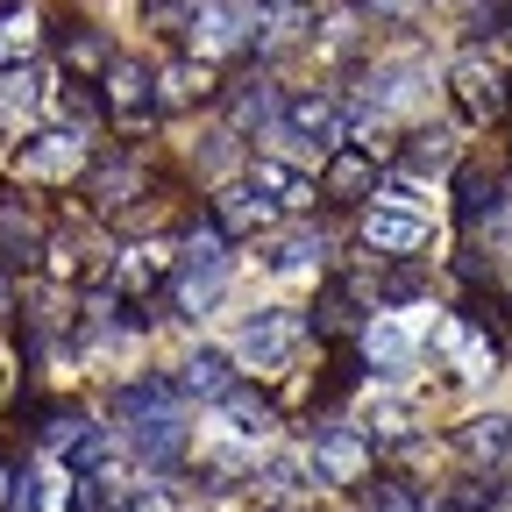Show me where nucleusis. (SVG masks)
Returning <instances> with one entry per match:
<instances>
[{
	"mask_svg": "<svg viewBox=\"0 0 512 512\" xmlns=\"http://www.w3.org/2000/svg\"><path fill=\"white\" fill-rule=\"evenodd\" d=\"M249 29H264V0H192L185 8V43L192 57H228L249 43Z\"/></svg>",
	"mask_w": 512,
	"mask_h": 512,
	"instance_id": "f257e3e1",
	"label": "nucleus"
},
{
	"mask_svg": "<svg viewBox=\"0 0 512 512\" xmlns=\"http://www.w3.org/2000/svg\"><path fill=\"white\" fill-rule=\"evenodd\" d=\"M15 171L29 185H72L93 171V143H86V128H36V136L15 150Z\"/></svg>",
	"mask_w": 512,
	"mask_h": 512,
	"instance_id": "f03ea898",
	"label": "nucleus"
},
{
	"mask_svg": "<svg viewBox=\"0 0 512 512\" xmlns=\"http://www.w3.org/2000/svg\"><path fill=\"white\" fill-rule=\"evenodd\" d=\"M448 93H456L463 121H505V107H512L505 64H491L484 50H463V57H456V72H448Z\"/></svg>",
	"mask_w": 512,
	"mask_h": 512,
	"instance_id": "7ed1b4c3",
	"label": "nucleus"
},
{
	"mask_svg": "<svg viewBox=\"0 0 512 512\" xmlns=\"http://www.w3.org/2000/svg\"><path fill=\"white\" fill-rule=\"evenodd\" d=\"M299 342H306V320H299L292 306H271V313H256L249 328H242L235 356H242V363H256V370H278Z\"/></svg>",
	"mask_w": 512,
	"mask_h": 512,
	"instance_id": "20e7f679",
	"label": "nucleus"
},
{
	"mask_svg": "<svg viewBox=\"0 0 512 512\" xmlns=\"http://www.w3.org/2000/svg\"><path fill=\"white\" fill-rule=\"evenodd\" d=\"M434 356L456 370V377H491L498 370V342L484 335V320H463V313L434 328Z\"/></svg>",
	"mask_w": 512,
	"mask_h": 512,
	"instance_id": "39448f33",
	"label": "nucleus"
},
{
	"mask_svg": "<svg viewBox=\"0 0 512 512\" xmlns=\"http://www.w3.org/2000/svg\"><path fill=\"white\" fill-rule=\"evenodd\" d=\"M313 477L363 484L370 477V434H356V427H313Z\"/></svg>",
	"mask_w": 512,
	"mask_h": 512,
	"instance_id": "423d86ee",
	"label": "nucleus"
},
{
	"mask_svg": "<svg viewBox=\"0 0 512 512\" xmlns=\"http://www.w3.org/2000/svg\"><path fill=\"white\" fill-rule=\"evenodd\" d=\"M100 100H107V121H114V128H143V121L157 114V79L143 72V64H107Z\"/></svg>",
	"mask_w": 512,
	"mask_h": 512,
	"instance_id": "0eeeda50",
	"label": "nucleus"
},
{
	"mask_svg": "<svg viewBox=\"0 0 512 512\" xmlns=\"http://www.w3.org/2000/svg\"><path fill=\"white\" fill-rule=\"evenodd\" d=\"M370 192H377V157H370V150H328V171H320V200L356 207V200H370Z\"/></svg>",
	"mask_w": 512,
	"mask_h": 512,
	"instance_id": "6e6552de",
	"label": "nucleus"
},
{
	"mask_svg": "<svg viewBox=\"0 0 512 512\" xmlns=\"http://www.w3.org/2000/svg\"><path fill=\"white\" fill-rule=\"evenodd\" d=\"M285 128H292L299 143L342 150V107H335L328 93H299V100H285Z\"/></svg>",
	"mask_w": 512,
	"mask_h": 512,
	"instance_id": "1a4fd4ad",
	"label": "nucleus"
},
{
	"mask_svg": "<svg viewBox=\"0 0 512 512\" xmlns=\"http://www.w3.org/2000/svg\"><path fill=\"white\" fill-rule=\"evenodd\" d=\"M36 50H43V22H36V8H29V0H8V8H0V72L29 64Z\"/></svg>",
	"mask_w": 512,
	"mask_h": 512,
	"instance_id": "9d476101",
	"label": "nucleus"
},
{
	"mask_svg": "<svg viewBox=\"0 0 512 512\" xmlns=\"http://www.w3.org/2000/svg\"><path fill=\"white\" fill-rule=\"evenodd\" d=\"M505 214V185L491 178V171H456V221L463 228H484V221H498Z\"/></svg>",
	"mask_w": 512,
	"mask_h": 512,
	"instance_id": "9b49d317",
	"label": "nucleus"
},
{
	"mask_svg": "<svg viewBox=\"0 0 512 512\" xmlns=\"http://www.w3.org/2000/svg\"><path fill=\"white\" fill-rule=\"evenodd\" d=\"M214 221H221V235H256V228H271V200L256 185H221L214 192Z\"/></svg>",
	"mask_w": 512,
	"mask_h": 512,
	"instance_id": "f8f14e48",
	"label": "nucleus"
},
{
	"mask_svg": "<svg viewBox=\"0 0 512 512\" xmlns=\"http://www.w3.org/2000/svg\"><path fill=\"white\" fill-rule=\"evenodd\" d=\"M363 242L406 256V249H427V221H413V214H399V207H370V214H363Z\"/></svg>",
	"mask_w": 512,
	"mask_h": 512,
	"instance_id": "ddd939ff",
	"label": "nucleus"
},
{
	"mask_svg": "<svg viewBox=\"0 0 512 512\" xmlns=\"http://www.w3.org/2000/svg\"><path fill=\"white\" fill-rule=\"evenodd\" d=\"M136 456H143L150 470H171V463L185 456V420H178V413H150V420H136Z\"/></svg>",
	"mask_w": 512,
	"mask_h": 512,
	"instance_id": "4468645a",
	"label": "nucleus"
},
{
	"mask_svg": "<svg viewBox=\"0 0 512 512\" xmlns=\"http://www.w3.org/2000/svg\"><path fill=\"white\" fill-rule=\"evenodd\" d=\"M178 392H185V384H171V377H136V384H121V392H114V413H121V420L178 413Z\"/></svg>",
	"mask_w": 512,
	"mask_h": 512,
	"instance_id": "2eb2a0df",
	"label": "nucleus"
},
{
	"mask_svg": "<svg viewBox=\"0 0 512 512\" xmlns=\"http://www.w3.org/2000/svg\"><path fill=\"white\" fill-rule=\"evenodd\" d=\"M249 185H256V192H264V200H271V207H285V214H299V207H313V185H306V178H299L292 164H271V157H264V164H249Z\"/></svg>",
	"mask_w": 512,
	"mask_h": 512,
	"instance_id": "dca6fc26",
	"label": "nucleus"
},
{
	"mask_svg": "<svg viewBox=\"0 0 512 512\" xmlns=\"http://www.w3.org/2000/svg\"><path fill=\"white\" fill-rule=\"evenodd\" d=\"M178 384H185L192 399H228V392H235V370H228V356H221V349H192Z\"/></svg>",
	"mask_w": 512,
	"mask_h": 512,
	"instance_id": "f3484780",
	"label": "nucleus"
},
{
	"mask_svg": "<svg viewBox=\"0 0 512 512\" xmlns=\"http://www.w3.org/2000/svg\"><path fill=\"white\" fill-rule=\"evenodd\" d=\"M192 100H214V64H207V57L171 64V72H164V93H157V107H192Z\"/></svg>",
	"mask_w": 512,
	"mask_h": 512,
	"instance_id": "a211bd4d",
	"label": "nucleus"
},
{
	"mask_svg": "<svg viewBox=\"0 0 512 512\" xmlns=\"http://www.w3.org/2000/svg\"><path fill=\"white\" fill-rule=\"evenodd\" d=\"M399 164H406L413 178H434V171H448V164H456V143H448L441 128H420V136H406Z\"/></svg>",
	"mask_w": 512,
	"mask_h": 512,
	"instance_id": "6ab92c4d",
	"label": "nucleus"
},
{
	"mask_svg": "<svg viewBox=\"0 0 512 512\" xmlns=\"http://www.w3.org/2000/svg\"><path fill=\"white\" fill-rule=\"evenodd\" d=\"M413 86H420V64H413V57L377 64V72H370V107H377V114H384V107H406V100H413Z\"/></svg>",
	"mask_w": 512,
	"mask_h": 512,
	"instance_id": "aec40b11",
	"label": "nucleus"
},
{
	"mask_svg": "<svg viewBox=\"0 0 512 512\" xmlns=\"http://www.w3.org/2000/svg\"><path fill=\"white\" fill-rule=\"evenodd\" d=\"M0 256H8V264H29L36 256V221L15 200H0Z\"/></svg>",
	"mask_w": 512,
	"mask_h": 512,
	"instance_id": "412c9836",
	"label": "nucleus"
},
{
	"mask_svg": "<svg viewBox=\"0 0 512 512\" xmlns=\"http://www.w3.org/2000/svg\"><path fill=\"white\" fill-rule=\"evenodd\" d=\"M463 448H470L477 463L512 456V420H498V413H491V420H470V427H463Z\"/></svg>",
	"mask_w": 512,
	"mask_h": 512,
	"instance_id": "4be33fe9",
	"label": "nucleus"
},
{
	"mask_svg": "<svg viewBox=\"0 0 512 512\" xmlns=\"http://www.w3.org/2000/svg\"><path fill=\"white\" fill-rule=\"evenodd\" d=\"M221 221H207V228H192L185 242H178V271H221Z\"/></svg>",
	"mask_w": 512,
	"mask_h": 512,
	"instance_id": "5701e85b",
	"label": "nucleus"
},
{
	"mask_svg": "<svg viewBox=\"0 0 512 512\" xmlns=\"http://www.w3.org/2000/svg\"><path fill=\"white\" fill-rule=\"evenodd\" d=\"M363 363H377V370H406V363H413V342H406L399 328H363Z\"/></svg>",
	"mask_w": 512,
	"mask_h": 512,
	"instance_id": "b1692460",
	"label": "nucleus"
},
{
	"mask_svg": "<svg viewBox=\"0 0 512 512\" xmlns=\"http://www.w3.org/2000/svg\"><path fill=\"white\" fill-rule=\"evenodd\" d=\"M313 328H320V335H349V328H356V292H349V285H328V292H320V306H313Z\"/></svg>",
	"mask_w": 512,
	"mask_h": 512,
	"instance_id": "393cba45",
	"label": "nucleus"
},
{
	"mask_svg": "<svg viewBox=\"0 0 512 512\" xmlns=\"http://www.w3.org/2000/svg\"><path fill=\"white\" fill-rule=\"evenodd\" d=\"M64 64H72V72H107V36L100 29H64Z\"/></svg>",
	"mask_w": 512,
	"mask_h": 512,
	"instance_id": "a878e982",
	"label": "nucleus"
},
{
	"mask_svg": "<svg viewBox=\"0 0 512 512\" xmlns=\"http://www.w3.org/2000/svg\"><path fill=\"white\" fill-rule=\"evenodd\" d=\"M157 271H164V249H121V292H128V299L150 292Z\"/></svg>",
	"mask_w": 512,
	"mask_h": 512,
	"instance_id": "bb28decb",
	"label": "nucleus"
},
{
	"mask_svg": "<svg viewBox=\"0 0 512 512\" xmlns=\"http://www.w3.org/2000/svg\"><path fill=\"white\" fill-rule=\"evenodd\" d=\"M22 107H36V72L29 64L0 72V121H22Z\"/></svg>",
	"mask_w": 512,
	"mask_h": 512,
	"instance_id": "cd10ccee",
	"label": "nucleus"
},
{
	"mask_svg": "<svg viewBox=\"0 0 512 512\" xmlns=\"http://www.w3.org/2000/svg\"><path fill=\"white\" fill-rule=\"evenodd\" d=\"M363 512H420V498H413V484H399V477H377V484L363 491Z\"/></svg>",
	"mask_w": 512,
	"mask_h": 512,
	"instance_id": "c85d7f7f",
	"label": "nucleus"
},
{
	"mask_svg": "<svg viewBox=\"0 0 512 512\" xmlns=\"http://www.w3.org/2000/svg\"><path fill=\"white\" fill-rule=\"evenodd\" d=\"M271 114H285V107L271 100V86H264V79H249V86L235 93V121H242V128H256V121H271Z\"/></svg>",
	"mask_w": 512,
	"mask_h": 512,
	"instance_id": "c756f323",
	"label": "nucleus"
},
{
	"mask_svg": "<svg viewBox=\"0 0 512 512\" xmlns=\"http://www.w3.org/2000/svg\"><path fill=\"white\" fill-rule=\"evenodd\" d=\"M221 406L235 413V434H264L271 427V399H256V392H228Z\"/></svg>",
	"mask_w": 512,
	"mask_h": 512,
	"instance_id": "7c9ffc66",
	"label": "nucleus"
},
{
	"mask_svg": "<svg viewBox=\"0 0 512 512\" xmlns=\"http://www.w3.org/2000/svg\"><path fill=\"white\" fill-rule=\"evenodd\" d=\"M86 434H93V427H86L72 406H57V413H50V427H43V448H64V456H72V448H79Z\"/></svg>",
	"mask_w": 512,
	"mask_h": 512,
	"instance_id": "2f4dec72",
	"label": "nucleus"
},
{
	"mask_svg": "<svg viewBox=\"0 0 512 512\" xmlns=\"http://www.w3.org/2000/svg\"><path fill=\"white\" fill-rule=\"evenodd\" d=\"M313 256H320V235H278L271 242V271H299Z\"/></svg>",
	"mask_w": 512,
	"mask_h": 512,
	"instance_id": "473e14b6",
	"label": "nucleus"
},
{
	"mask_svg": "<svg viewBox=\"0 0 512 512\" xmlns=\"http://www.w3.org/2000/svg\"><path fill=\"white\" fill-rule=\"evenodd\" d=\"M8 512H43V477H36V470H22V477L8 484Z\"/></svg>",
	"mask_w": 512,
	"mask_h": 512,
	"instance_id": "72a5a7b5",
	"label": "nucleus"
},
{
	"mask_svg": "<svg viewBox=\"0 0 512 512\" xmlns=\"http://www.w3.org/2000/svg\"><path fill=\"white\" fill-rule=\"evenodd\" d=\"M356 8H370V15H384V22H420L427 0H356Z\"/></svg>",
	"mask_w": 512,
	"mask_h": 512,
	"instance_id": "f704fd0d",
	"label": "nucleus"
},
{
	"mask_svg": "<svg viewBox=\"0 0 512 512\" xmlns=\"http://www.w3.org/2000/svg\"><path fill=\"white\" fill-rule=\"evenodd\" d=\"M50 271L57 278H79V235H57L50 242Z\"/></svg>",
	"mask_w": 512,
	"mask_h": 512,
	"instance_id": "c9c22d12",
	"label": "nucleus"
},
{
	"mask_svg": "<svg viewBox=\"0 0 512 512\" xmlns=\"http://www.w3.org/2000/svg\"><path fill=\"white\" fill-rule=\"evenodd\" d=\"M264 491H271V498H292V491H299V463H271V470H264Z\"/></svg>",
	"mask_w": 512,
	"mask_h": 512,
	"instance_id": "e433bc0d",
	"label": "nucleus"
},
{
	"mask_svg": "<svg viewBox=\"0 0 512 512\" xmlns=\"http://www.w3.org/2000/svg\"><path fill=\"white\" fill-rule=\"evenodd\" d=\"M413 292H420V271H392V278H384V299H392V306L413 299Z\"/></svg>",
	"mask_w": 512,
	"mask_h": 512,
	"instance_id": "4c0bfd02",
	"label": "nucleus"
},
{
	"mask_svg": "<svg viewBox=\"0 0 512 512\" xmlns=\"http://www.w3.org/2000/svg\"><path fill=\"white\" fill-rule=\"evenodd\" d=\"M128 512H178L164 491H143V498H128Z\"/></svg>",
	"mask_w": 512,
	"mask_h": 512,
	"instance_id": "58836bf2",
	"label": "nucleus"
},
{
	"mask_svg": "<svg viewBox=\"0 0 512 512\" xmlns=\"http://www.w3.org/2000/svg\"><path fill=\"white\" fill-rule=\"evenodd\" d=\"M505 335H512V299H505Z\"/></svg>",
	"mask_w": 512,
	"mask_h": 512,
	"instance_id": "ea45409f",
	"label": "nucleus"
}]
</instances>
